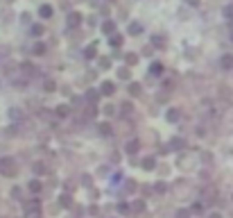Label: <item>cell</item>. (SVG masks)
<instances>
[{
	"instance_id": "obj_1",
	"label": "cell",
	"mask_w": 233,
	"mask_h": 218,
	"mask_svg": "<svg viewBox=\"0 0 233 218\" xmlns=\"http://www.w3.org/2000/svg\"><path fill=\"white\" fill-rule=\"evenodd\" d=\"M0 170H3L5 175H14L16 173V166H14L12 159H3V162H0Z\"/></svg>"
},
{
	"instance_id": "obj_2",
	"label": "cell",
	"mask_w": 233,
	"mask_h": 218,
	"mask_svg": "<svg viewBox=\"0 0 233 218\" xmlns=\"http://www.w3.org/2000/svg\"><path fill=\"white\" fill-rule=\"evenodd\" d=\"M100 91L104 93V96H111V93H113V82H104L102 87H100Z\"/></svg>"
},
{
	"instance_id": "obj_3",
	"label": "cell",
	"mask_w": 233,
	"mask_h": 218,
	"mask_svg": "<svg viewBox=\"0 0 233 218\" xmlns=\"http://www.w3.org/2000/svg\"><path fill=\"white\" fill-rule=\"evenodd\" d=\"M38 14H41L43 18H50V16H52V7H50V5H43L41 9H38Z\"/></svg>"
},
{
	"instance_id": "obj_4",
	"label": "cell",
	"mask_w": 233,
	"mask_h": 218,
	"mask_svg": "<svg viewBox=\"0 0 233 218\" xmlns=\"http://www.w3.org/2000/svg\"><path fill=\"white\" fill-rule=\"evenodd\" d=\"M154 166H156V162H154V157H147V159H143V168H145V170H152Z\"/></svg>"
},
{
	"instance_id": "obj_5",
	"label": "cell",
	"mask_w": 233,
	"mask_h": 218,
	"mask_svg": "<svg viewBox=\"0 0 233 218\" xmlns=\"http://www.w3.org/2000/svg\"><path fill=\"white\" fill-rule=\"evenodd\" d=\"M222 66H224V68H231V66H233V55H224V57H222V61H220Z\"/></svg>"
},
{
	"instance_id": "obj_6",
	"label": "cell",
	"mask_w": 233,
	"mask_h": 218,
	"mask_svg": "<svg viewBox=\"0 0 233 218\" xmlns=\"http://www.w3.org/2000/svg\"><path fill=\"white\" fill-rule=\"evenodd\" d=\"M179 116H181V111H179V109H170V111H168V120H170V123L179 120Z\"/></svg>"
},
{
	"instance_id": "obj_7",
	"label": "cell",
	"mask_w": 233,
	"mask_h": 218,
	"mask_svg": "<svg viewBox=\"0 0 233 218\" xmlns=\"http://www.w3.org/2000/svg\"><path fill=\"white\" fill-rule=\"evenodd\" d=\"M79 14H70V16H68V25H70V27H75V25H79Z\"/></svg>"
},
{
	"instance_id": "obj_8",
	"label": "cell",
	"mask_w": 233,
	"mask_h": 218,
	"mask_svg": "<svg viewBox=\"0 0 233 218\" xmlns=\"http://www.w3.org/2000/svg\"><path fill=\"white\" fill-rule=\"evenodd\" d=\"M149 73H152V75H161V73H163V66H161V64H152V66H149Z\"/></svg>"
},
{
	"instance_id": "obj_9",
	"label": "cell",
	"mask_w": 233,
	"mask_h": 218,
	"mask_svg": "<svg viewBox=\"0 0 233 218\" xmlns=\"http://www.w3.org/2000/svg\"><path fill=\"white\" fill-rule=\"evenodd\" d=\"M136 150H138V141H129V143H127V152H129V155H134Z\"/></svg>"
},
{
	"instance_id": "obj_10",
	"label": "cell",
	"mask_w": 233,
	"mask_h": 218,
	"mask_svg": "<svg viewBox=\"0 0 233 218\" xmlns=\"http://www.w3.org/2000/svg\"><path fill=\"white\" fill-rule=\"evenodd\" d=\"M30 191H32V193H38V191H41V182L32 179V182H30Z\"/></svg>"
},
{
	"instance_id": "obj_11",
	"label": "cell",
	"mask_w": 233,
	"mask_h": 218,
	"mask_svg": "<svg viewBox=\"0 0 233 218\" xmlns=\"http://www.w3.org/2000/svg\"><path fill=\"white\" fill-rule=\"evenodd\" d=\"M124 189H127V193H134V191H136V182H134V179H127Z\"/></svg>"
},
{
	"instance_id": "obj_12",
	"label": "cell",
	"mask_w": 233,
	"mask_h": 218,
	"mask_svg": "<svg viewBox=\"0 0 233 218\" xmlns=\"http://www.w3.org/2000/svg\"><path fill=\"white\" fill-rule=\"evenodd\" d=\"M129 93H131V96H138V93H140V84H131V87H129Z\"/></svg>"
},
{
	"instance_id": "obj_13",
	"label": "cell",
	"mask_w": 233,
	"mask_h": 218,
	"mask_svg": "<svg viewBox=\"0 0 233 218\" xmlns=\"http://www.w3.org/2000/svg\"><path fill=\"white\" fill-rule=\"evenodd\" d=\"M100 132H102V134H111V125H109V123H102V125H100Z\"/></svg>"
},
{
	"instance_id": "obj_14",
	"label": "cell",
	"mask_w": 233,
	"mask_h": 218,
	"mask_svg": "<svg viewBox=\"0 0 233 218\" xmlns=\"http://www.w3.org/2000/svg\"><path fill=\"white\" fill-rule=\"evenodd\" d=\"M70 202H73V198L68 195V193H66V195H61V205H63V207H70Z\"/></svg>"
},
{
	"instance_id": "obj_15",
	"label": "cell",
	"mask_w": 233,
	"mask_h": 218,
	"mask_svg": "<svg viewBox=\"0 0 233 218\" xmlns=\"http://www.w3.org/2000/svg\"><path fill=\"white\" fill-rule=\"evenodd\" d=\"M57 114H59V116H68V107L66 105H59V107H57Z\"/></svg>"
},
{
	"instance_id": "obj_16",
	"label": "cell",
	"mask_w": 233,
	"mask_h": 218,
	"mask_svg": "<svg viewBox=\"0 0 233 218\" xmlns=\"http://www.w3.org/2000/svg\"><path fill=\"white\" fill-rule=\"evenodd\" d=\"M34 52H36V55H43V52H45V45H43V43H36V45H34Z\"/></svg>"
},
{
	"instance_id": "obj_17",
	"label": "cell",
	"mask_w": 233,
	"mask_h": 218,
	"mask_svg": "<svg viewBox=\"0 0 233 218\" xmlns=\"http://www.w3.org/2000/svg\"><path fill=\"white\" fill-rule=\"evenodd\" d=\"M129 32H134V34H138V32H140V25H138V23H131V27H129Z\"/></svg>"
},
{
	"instance_id": "obj_18",
	"label": "cell",
	"mask_w": 233,
	"mask_h": 218,
	"mask_svg": "<svg viewBox=\"0 0 233 218\" xmlns=\"http://www.w3.org/2000/svg\"><path fill=\"white\" fill-rule=\"evenodd\" d=\"M118 75H120L122 80H129V71H127V68H120V73H118Z\"/></svg>"
},
{
	"instance_id": "obj_19",
	"label": "cell",
	"mask_w": 233,
	"mask_h": 218,
	"mask_svg": "<svg viewBox=\"0 0 233 218\" xmlns=\"http://www.w3.org/2000/svg\"><path fill=\"white\" fill-rule=\"evenodd\" d=\"M32 32L38 36V34H43V27H41V25H34V27H32Z\"/></svg>"
},
{
	"instance_id": "obj_20",
	"label": "cell",
	"mask_w": 233,
	"mask_h": 218,
	"mask_svg": "<svg viewBox=\"0 0 233 218\" xmlns=\"http://www.w3.org/2000/svg\"><path fill=\"white\" fill-rule=\"evenodd\" d=\"M136 61H138V59H136V55H129V57H127V64H129V66H134Z\"/></svg>"
},
{
	"instance_id": "obj_21",
	"label": "cell",
	"mask_w": 233,
	"mask_h": 218,
	"mask_svg": "<svg viewBox=\"0 0 233 218\" xmlns=\"http://www.w3.org/2000/svg\"><path fill=\"white\" fill-rule=\"evenodd\" d=\"M102 30H104V32H113V23H104Z\"/></svg>"
},
{
	"instance_id": "obj_22",
	"label": "cell",
	"mask_w": 233,
	"mask_h": 218,
	"mask_svg": "<svg viewBox=\"0 0 233 218\" xmlns=\"http://www.w3.org/2000/svg\"><path fill=\"white\" fill-rule=\"evenodd\" d=\"M45 91H54V82L48 80V82H45Z\"/></svg>"
},
{
	"instance_id": "obj_23",
	"label": "cell",
	"mask_w": 233,
	"mask_h": 218,
	"mask_svg": "<svg viewBox=\"0 0 233 218\" xmlns=\"http://www.w3.org/2000/svg\"><path fill=\"white\" fill-rule=\"evenodd\" d=\"M120 41H122V39H120V36H118V34H115V36H113V39H111V43H113V45H120Z\"/></svg>"
},
{
	"instance_id": "obj_24",
	"label": "cell",
	"mask_w": 233,
	"mask_h": 218,
	"mask_svg": "<svg viewBox=\"0 0 233 218\" xmlns=\"http://www.w3.org/2000/svg\"><path fill=\"white\" fill-rule=\"evenodd\" d=\"M186 216H188L186 211H179V214H177V218H186Z\"/></svg>"
},
{
	"instance_id": "obj_25",
	"label": "cell",
	"mask_w": 233,
	"mask_h": 218,
	"mask_svg": "<svg viewBox=\"0 0 233 218\" xmlns=\"http://www.w3.org/2000/svg\"><path fill=\"white\" fill-rule=\"evenodd\" d=\"M226 14H229V16H231V18H233V5H231V7H229V9H226Z\"/></svg>"
},
{
	"instance_id": "obj_26",
	"label": "cell",
	"mask_w": 233,
	"mask_h": 218,
	"mask_svg": "<svg viewBox=\"0 0 233 218\" xmlns=\"http://www.w3.org/2000/svg\"><path fill=\"white\" fill-rule=\"evenodd\" d=\"M210 218H222V216H220V214H213V216H210Z\"/></svg>"
}]
</instances>
